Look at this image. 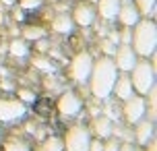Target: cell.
I'll use <instances>...</instances> for the list:
<instances>
[{
	"label": "cell",
	"instance_id": "obj_1",
	"mask_svg": "<svg viewBox=\"0 0 157 151\" xmlns=\"http://www.w3.org/2000/svg\"><path fill=\"white\" fill-rule=\"evenodd\" d=\"M118 77V68L114 64V58L110 56H101L99 60L93 62L91 75H89V83H91V93L97 99H105L114 93V83Z\"/></svg>",
	"mask_w": 157,
	"mask_h": 151
},
{
	"label": "cell",
	"instance_id": "obj_2",
	"mask_svg": "<svg viewBox=\"0 0 157 151\" xmlns=\"http://www.w3.org/2000/svg\"><path fill=\"white\" fill-rule=\"evenodd\" d=\"M130 41L136 56H143V58H149V56L155 54L157 48V25L155 21H139V23L132 27V33H130Z\"/></svg>",
	"mask_w": 157,
	"mask_h": 151
},
{
	"label": "cell",
	"instance_id": "obj_3",
	"mask_svg": "<svg viewBox=\"0 0 157 151\" xmlns=\"http://www.w3.org/2000/svg\"><path fill=\"white\" fill-rule=\"evenodd\" d=\"M132 77H130V83H132V89L139 91L141 95H145L151 87H155V64L149 62V60H136V64L132 66Z\"/></svg>",
	"mask_w": 157,
	"mask_h": 151
},
{
	"label": "cell",
	"instance_id": "obj_4",
	"mask_svg": "<svg viewBox=\"0 0 157 151\" xmlns=\"http://www.w3.org/2000/svg\"><path fill=\"white\" fill-rule=\"evenodd\" d=\"M89 143H91V133L83 124L71 126L62 139V145L66 151H87L89 149Z\"/></svg>",
	"mask_w": 157,
	"mask_h": 151
},
{
	"label": "cell",
	"instance_id": "obj_5",
	"mask_svg": "<svg viewBox=\"0 0 157 151\" xmlns=\"http://www.w3.org/2000/svg\"><path fill=\"white\" fill-rule=\"evenodd\" d=\"M27 114V103L21 99L0 97V122H15Z\"/></svg>",
	"mask_w": 157,
	"mask_h": 151
},
{
	"label": "cell",
	"instance_id": "obj_6",
	"mask_svg": "<svg viewBox=\"0 0 157 151\" xmlns=\"http://www.w3.org/2000/svg\"><path fill=\"white\" fill-rule=\"evenodd\" d=\"M91 68H93V58H91V54L81 52V54H77L72 58V62H71V77L77 83H85V81H89Z\"/></svg>",
	"mask_w": 157,
	"mask_h": 151
},
{
	"label": "cell",
	"instance_id": "obj_7",
	"mask_svg": "<svg viewBox=\"0 0 157 151\" xmlns=\"http://www.w3.org/2000/svg\"><path fill=\"white\" fill-rule=\"evenodd\" d=\"M124 102L126 103H124V108H122V114H124V118L130 124H136L141 118H145V114H147V102L141 95H130Z\"/></svg>",
	"mask_w": 157,
	"mask_h": 151
},
{
	"label": "cell",
	"instance_id": "obj_8",
	"mask_svg": "<svg viewBox=\"0 0 157 151\" xmlns=\"http://www.w3.org/2000/svg\"><path fill=\"white\" fill-rule=\"evenodd\" d=\"M58 112L66 116V118H71V116H77L81 108H83V102H81V97L75 93V91H64L62 95L58 97Z\"/></svg>",
	"mask_w": 157,
	"mask_h": 151
},
{
	"label": "cell",
	"instance_id": "obj_9",
	"mask_svg": "<svg viewBox=\"0 0 157 151\" xmlns=\"http://www.w3.org/2000/svg\"><path fill=\"white\" fill-rule=\"evenodd\" d=\"M114 64H116L118 71H124V72H130L132 66L136 64V54L134 50L130 48V44H122L118 50H114Z\"/></svg>",
	"mask_w": 157,
	"mask_h": 151
},
{
	"label": "cell",
	"instance_id": "obj_10",
	"mask_svg": "<svg viewBox=\"0 0 157 151\" xmlns=\"http://www.w3.org/2000/svg\"><path fill=\"white\" fill-rule=\"evenodd\" d=\"M116 17L126 25V27H134V25L141 21V13H139V8H136V4H134L132 0L120 2V8H118Z\"/></svg>",
	"mask_w": 157,
	"mask_h": 151
},
{
	"label": "cell",
	"instance_id": "obj_11",
	"mask_svg": "<svg viewBox=\"0 0 157 151\" xmlns=\"http://www.w3.org/2000/svg\"><path fill=\"white\" fill-rule=\"evenodd\" d=\"M95 8L89 4V2H81V4H77V8H75V13H72V23L81 25V27H89V25H93L95 21Z\"/></svg>",
	"mask_w": 157,
	"mask_h": 151
},
{
	"label": "cell",
	"instance_id": "obj_12",
	"mask_svg": "<svg viewBox=\"0 0 157 151\" xmlns=\"http://www.w3.org/2000/svg\"><path fill=\"white\" fill-rule=\"evenodd\" d=\"M134 137H136V141L139 143H143V145H147L153 139V135H155V120H151V118H147V120H139L136 124H134Z\"/></svg>",
	"mask_w": 157,
	"mask_h": 151
},
{
	"label": "cell",
	"instance_id": "obj_13",
	"mask_svg": "<svg viewBox=\"0 0 157 151\" xmlns=\"http://www.w3.org/2000/svg\"><path fill=\"white\" fill-rule=\"evenodd\" d=\"M120 2L122 0H97L95 13H99V17L105 21H114L118 15V8H120Z\"/></svg>",
	"mask_w": 157,
	"mask_h": 151
},
{
	"label": "cell",
	"instance_id": "obj_14",
	"mask_svg": "<svg viewBox=\"0 0 157 151\" xmlns=\"http://www.w3.org/2000/svg\"><path fill=\"white\" fill-rule=\"evenodd\" d=\"M114 91L120 99H128L132 95V83H130V77L128 75H118L116 77V83H114Z\"/></svg>",
	"mask_w": 157,
	"mask_h": 151
},
{
	"label": "cell",
	"instance_id": "obj_15",
	"mask_svg": "<svg viewBox=\"0 0 157 151\" xmlns=\"http://www.w3.org/2000/svg\"><path fill=\"white\" fill-rule=\"evenodd\" d=\"M93 133L99 139H105V137H110L114 133V124H112V118L108 116H99V118L93 120Z\"/></svg>",
	"mask_w": 157,
	"mask_h": 151
},
{
	"label": "cell",
	"instance_id": "obj_16",
	"mask_svg": "<svg viewBox=\"0 0 157 151\" xmlns=\"http://www.w3.org/2000/svg\"><path fill=\"white\" fill-rule=\"evenodd\" d=\"M72 27H75V23H72V19L68 15H56L54 21H52V29H54L56 33H62V35L71 33Z\"/></svg>",
	"mask_w": 157,
	"mask_h": 151
},
{
	"label": "cell",
	"instance_id": "obj_17",
	"mask_svg": "<svg viewBox=\"0 0 157 151\" xmlns=\"http://www.w3.org/2000/svg\"><path fill=\"white\" fill-rule=\"evenodd\" d=\"M4 149L6 151H31V147H29V141H25L21 137H10L4 143Z\"/></svg>",
	"mask_w": 157,
	"mask_h": 151
},
{
	"label": "cell",
	"instance_id": "obj_18",
	"mask_svg": "<svg viewBox=\"0 0 157 151\" xmlns=\"http://www.w3.org/2000/svg\"><path fill=\"white\" fill-rule=\"evenodd\" d=\"M8 52L15 56V58H25V56L29 54V46H27L25 40H13L10 46H8Z\"/></svg>",
	"mask_w": 157,
	"mask_h": 151
},
{
	"label": "cell",
	"instance_id": "obj_19",
	"mask_svg": "<svg viewBox=\"0 0 157 151\" xmlns=\"http://www.w3.org/2000/svg\"><path fill=\"white\" fill-rule=\"evenodd\" d=\"M23 37L29 40V41H37V40H41V37H46V29L39 27V25H29V27L23 29Z\"/></svg>",
	"mask_w": 157,
	"mask_h": 151
},
{
	"label": "cell",
	"instance_id": "obj_20",
	"mask_svg": "<svg viewBox=\"0 0 157 151\" xmlns=\"http://www.w3.org/2000/svg\"><path fill=\"white\" fill-rule=\"evenodd\" d=\"M134 4H136V8H139V13H141V15H145L147 19L155 15L157 0H134Z\"/></svg>",
	"mask_w": 157,
	"mask_h": 151
},
{
	"label": "cell",
	"instance_id": "obj_21",
	"mask_svg": "<svg viewBox=\"0 0 157 151\" xmlns=\"http://www.w3.org/2000/svg\"><path fill=\"white\" fill-rule=\"evenodd\" d=\"M37 151H64L62 139H58V137H50V139H46V141L37 147Z\"/></svg>",
	"mask_w": 157,
	"mask_h": 151
},
{
	"label": "cell",
	"instance_id": "obj_22",
	"mask_svg": "<svg viewBox=\"0 0 157 151\" xmlns=\"http://www.w3.org/2000/svg\"><path fill=\"white\" fill-rule=\"evenodd\" d=\"M33 66L44 72H54V64L50 62V58H46V56H35L33 58Z\"/></svg>",
	"mask_w": 157,
	"mask_h": 151
},
{
	"label": "cell",
	"instance_id": "obj_23",
	"mask_svg": "<svg viewBox=\"0 0 157 151\" xmlns=\"http://www.w3.org/2000/svg\"><path fill=\"white\" fill-rule=\"evenodd\" d=\"M19 99L23 103H33L35 102V93L29 91V89H21V91H19Z\"/></svg>",
	"mask_w": 157,
	"mask_h": 151
},
{
	"label": "cell",
	"instance_id": "obj_24",
	"mask_svg": "<svg viewBox=\"0 0 157 151\" xmlns=\"http://www.w3.org/2000/svg\"><path fill=\"white\" fill-rule=\"evenodd\" d=\"M21 6L25 10H37L41 6V0H21Z\"/></svg>",
	"mask_w": 157,
	"mask_h": 151
},
{
	"label": "cell",
	"instance_id": "obj_25",
	"mask_svg": "<svg viewBox=\"0 0 157 151\" xmlns=\"http://www.w3.org/2000/svg\"><path fill=\"white\" fill-rule=\"evenodd\" d=\"M118 149H120L118 139H108V141L103 143V151H118Z\"/></svg>",
	"mask_w": 157,
	"mask_h": 151
},
{
	"label": "cell",
	"instance_id": "obj_26",
	"mask_svg": "<svg viewBox=\"0 0 157 151\" xmlns=\"http://www.w3.org/2000/svg\"><path fill=\"white\" fill-rule=\"evenodd\" d=\"M87 151H103V143L99 141V139H97V141L91 139V143H89V149H87Z\"/></svg>",
	"mask_w": 157,
	"mask_h": 151
},
{
	"label": "cell",
	"instance_id": "obj_27",
	"mask_svg": "<svg viewBox=\"0 0 157 151\" xmlns=\"http://www.w3.org/2000/svg\"><path fill=\"white\" fill-rule=\"evenodd\" d=\"M118 151H139V147H134L132 143H124V145H120Z\"/></svg>",
	"mask_w": 157,
	"mask_h": 151
},
{
	"label": "cell",
	"instance_id": "obj_28",
	"mask_svg": "<svg viewBox=\"0 0 157 151\" xmlns=\"http://www.w3.org/2000/svg\"><path fill=\"white\" fill-rule=\"evenodd\" d=\"M147 151H157V143H155V139H151L149 143H147Z\"/></svg>",
	"mask_w": 157,
	"mask_h": 151
},
{
	"label": "cell",
	"instance_id": "obj_29",
	"mask_svg": "<svg viewBox=\"0 0 157 151\" xmlns=\"http://www.w3.org/2000/svg\"><path fill=\"white\" fill-rule=\"evenodd\" d=\"M122 41H124V44H128V41H130V31H124V33H122Z\"/></svg>",
	"mask_w": 157,
	"mask_h": 151
},
{
	"label": "cell",
	"instance_id": "obj_30",
	"mask_svg": "<svg viewBox=\"0 0 157 151\" xmlns=\"http://www.w3.org/2000/svg\"><path fill=\"white\" fill-rule=\"evenodd\" d=\"M0 2H2V4H8V6H10V4H15V0H0Z\"/></svg>",
	"mask_w": 157,
	"mask_h": 151
}]
</instances>
